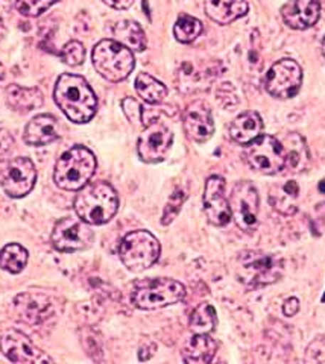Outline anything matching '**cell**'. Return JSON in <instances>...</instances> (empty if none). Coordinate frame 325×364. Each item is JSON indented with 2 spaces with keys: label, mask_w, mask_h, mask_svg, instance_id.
<instances>
[{
  "label": "cell",
  "mask_w": 325,
  "mask_h": 364,
  "mask_svg": "<svg viewBox=\"0 0 325 364\" xmlns=\"http://www.w3.org/2000/svg\"><path fill=\"white\" fill-rule=\"evenodd\" d=\"M53 97L70 122L82 124L95 117L97 97L82 76L64 73L55 85Z\"/></svg>",
  "instance_id": "cell-1"
},
{
  "label": "cell",
  "mask_w": 325,
  "mask_h": 364,
  "mask_svg": "<svg viewBox=\"0 0 325 364\" xmlns=\"http://www.w3.org/2000/svg\"><path fill=\"white\" fill-rule=\"evenodd\" d=\"M76 215L88 225H104L114 218L119 210V196L113 186L105 181L87 184L75 198Z\"/></svg>",
  "instance_id": "cell-2"
},
{
  "label": "cell",
  "mask_w": 325,
  "mask_h": 364,
  "mask_svg": "<svg viewBox=\"0 0 325 364\" xmlns=\"http://www.w3.org/2000/svg\"><path fill=\"white\" fill-rule=\"evenodd\" d=\"M96 156L85 146H73L57 161L53 172L55 184L65 191H80L96 172Z\"/></svg>",
  "instance_id": "cell-3"
},
{
  "label": "cell",
  "mask_w": 325,
  "mask_h": 364,
  "mask_svg": "<svg viewBox=\"0 0 325 364\" xmlns=\"http://www.w3.org/2000/svg\"><path fill=\"white\" fill-rule=\"evenodd\" d=\"M283 259L260 250H243L238 258V278L250 289L265 287L283 277Z\"/></svg>",
  "instance_id": "cell-4"
},
{
  "label": "cell",
  "mask_w": 325,
  "mask_h": 364,
  "mask_svg": "<svg viewBox=\"0 0 325 364\" xmlns=\"http://www.w3.org/2000/svg\"><path fill=\"white\" fill-rule=\"evenodd\" d=\"M92 60L97 73L110 82L125 81L136 67L131 49L116 40L99 41L93 49Z\"/></svg>",
  "instance_id": "cell-5"
},
{
  "label": "cell",
  "mask_w": 325,
  "mask_h": 364,
  "mask_svg": "<svg viewBox=\"0 0 325 364\" xmlns=\"http://www.w3.org/2000/svg\"><path fill=\"white\" fill-rule=\"evenodd\" d=\"M161 246L149 231H132L123 237L119 246L122 263L131 272H143L152 267L160 258Z\"/></svg>",
  "instance_id": "cell-6"
},
{
  "label": "cell",
  "mask_w": 325,
  "mask_h": 364,
  "mask_svg": "<svg viewBox=\"0 0 325 364\" xmlns=\"http://www.w3.org/2000/svg\"><path fill=\"white\" fill-rule=\"evenodd\" d=\"M186 296V287L181 282L169 278L144 281L132 291L131 302L139 310H159L167 305L181 302Z\"/></svg>",
  "instance_id": "cell-7"
},
{
  "label": "cell",
  "mask_w": 325,
  "mask_h": 364,
  "mask_svg": "<svg viewBox=\"0 0 325 364\" xmlns=\"http://www.w3.org/2000/svg\"><path fill=\"white\" fill-rule=\"evenodd\" d=\"M245 158L251 168L263 175H275L287 166L286 147L272 135H260L250 143Z\"/></svg>",
  "instance_id": "cell-8"
},
{
  "label": "cell",
  "mask_w": 325,
  "mask_h": 364,
  "mask_svg": "<svg viewBox=\"0 0 325 364\" xmlns=\"http://www.w3.org/2000/svg\"><path fill=\"white\" fill-rule=\"evenodd\" d=\"M95 234L80 218H64L53 226L50 242L60 252H78L92 246Z\"/></svg>",
  "instance_id": "cell-9"
},
{
  "label": "cell",
  "mask_w": 325,
  "mask_h": 364,
  "mask_svg": "<svg viewBox=\"0 0 325 364\" xmlns=\"http://www.w3.org/2000/svg\"><path fill=\"white\" fill-rule=\"evenodd\" d=\"M231 219L245 232L254 231L259 215V193L250 181H240L234 186L230 196Z\"/></svg>",
  "instance_id": "cell-10"
},
{
  "label": "cell",
  "mask_w": 325,
  "mask_h": 364,
  "mask_svg": "<svg viewBox=\"0 0 325 364\" xmlns=\"http://www.w3.org/2000/svg\"><path fill=\"white\" fill-rule=\"evenodd\" d=\"M302 84V68L294 60H279L266 75L267 93L278 99H290L298 95Z\"/></svg>",
  "instance_id": "cell-11"
},
{
  "label": "cell",
  "mask_w": 325,
  "mask_h": 364,
  "mask_svg": "<svg viewBox=\"0 0 325 364\" xmlns=\"http://www.w3.org/2000/svg\"><path fill=\"white\" fill-rule=\"evenodd\" d=\"M174 141L172 131L161 122H151L143 129L139 143L137 152L142 161L148 164L161 163L169 154Z\"/></svg>",
  "instance_id": "cell-12"
},
{
  "label": "cell",
  "mask_w": 325,
  "mask_h": 364,
  "mask_svg": "<svg viewBox=\"0 0 325 364\" xmlns=\"http://www.w3.org/2000/svg\"><path fill=\"white\" fill-rule=\"evenodd\" d=\"M37 182V168L29 158L17 156L9 161L2 175V188L8 198L20 199L32 191Z\"/></svg>",
  "instance_id": "cell-13"
},
{
  "label": "cell",
  "mask_w": 325,
  "mask_h": 364,
  "mask_svg": "<svg viewBox=\"0 0 325 364\" xmlns=\"http://www.w3.org/2000/svg\"><path fill=\"white\" fill-rule=\"evenodd\" d=\"M0 350H2V354L13 363L38 364L53 361L48 354H44L40 348L33 345L28 336L16 331V329L6 331L0 337Z\"/></svg>",
  "instance_id": "cell-14"
},
{
  "label": "cell",
  "mask_w": 325,
  "mask_h": 364,
  "mask_svg": "<svg viewBox=\"0 0 325 364\" xmlns=\"http://www.w3.org/2000/svg\"><path fill=\"white\" fill-rule=\"evenodd\" d=\"M204 213L207 220L215 226H225L231 220L230 202L225 198V179L210 176L204 190Z\"/></svg>",
  "instance_id": "cell-15"
},
{
  "label": "cell",
  "mask_w": 325,
  "mask_h": 364,
  "mask_svg": "<svg viewBox=\"0 0 325 364\" xmlns=\"http://www.w3.org/2000/svg\"><path fill=\"white\" fill-rule=\"evenodd\" d=\"M183 127L188 139L195 143H206L215 134V122H213L211 111L201 100L187 107L183 117Z\"/></svg>",
  "instance_id": "cell-16"
},
{
  "label": "cell",
  "mask_w": 325,
  "mask_h": 364,
  "mask_svg": "<svg viewBox=\"0 0 325 364\" xmlns=\"http://www.w3.org/2000/svg\"><path fill=\"white\" fill-rule=\"evenodd\" d=\"M319 16V0H290L282 8L283 21L290 29L295 31H306L315 26Z\"/></svg>",
  "instance_id": "cell-17"
},
{
  "label": "cell",
  "mask_w": 325,
  "mask_h": 364,
  "mask_svg": "<svg viewBox=\"0 0 325 364\" xmlns=\"http://www.w3.org/2000/svg\"><path fill=\"white\" fill-rule=\"evenodd\" d=\"M50 309V299L41 293H21L14 299V311L25 323L36 325L43 322L49 316Z\"/></svg>",
  "instance_id": "cell-18"
},
{
  "label": "cell",
  "mask_w": 325,
  "mask_h": 364,
  "mask_svg": "<svg viewBox=\"0 0 325 364\" xmlns=\"http://www.w3.org/2000/svg\"><path fill=\"white\" fill-rule=\"evenodd\" d=\"M60 135L57 119L50 114H40L26 124L23 140L29 146H44L58 140Z\"/></svg>",
  "instance_id": "cell-19"
},
{
  "label": "cell",
  "mask_w": 325,
  "mask_h": 364,
  "mask_svg": "<svg viewBox=\"0 0 325 364\" xmlns=\"http://www.w3.org/2000/svg\"><path fill=\"white\" fill-rule=\"evenodd\" d=\"M262 132H263V122H262L260 114L255 111L240 114L239 117L233 120L230 127V134L233 136V140L243 146H248L255 139H259Z\"/></svg>",
  "instance_id": "cell-20"
},
{
  "label": "cell",
  "mask_w": 325,
  "mask_h": 364,
  "mask_svg": "<svg viewBox=\"0 0 325 364\" xmlns=\"http://www.w3.org/2000/svg\"><path fill=\"white\" fill-rule=\"evenodd\" d=\"M246 0H208L206 4V14L218 25H230L248 13Z\"/></svg>",
  "instance_id": "cell-21"
},
{
  "label": "cell",
  "mask_w": 325,
  "mask_h": 364,
  "mask_svg": "<svg viewBox=\"0 0 325 364\" xmlns=\"http://www.w3.org/2000/svg\"><path fill=\"white\" fill-rule=\"evenodd\" d=\"M218 343L208 334H195L183 349V361L190 364H207L216 355Z\"/></svg>",
  "instance_id": "cell-22"
},
{
  "label": "cell",
  "mask_w": 325,
  "mask_h": 364,
  "mask_svg": "<svg viewBox=\"0 0 325 364\" xmlns=\"http://www.w3.org/2000/svg\"><path fill=\"white\" fill-rule=\"evenodd\" d=\"M44 97L38 88L11 84L6 88V104L17 112H29L43 105Z\"/></svg>",
  "instance_id": "cell-23"
},
{
  "label": "cell",
  "mask_w": 325,
  "mask_h": 364,
  "mask_svg": "<svg viewBox=\"0 0 325 364\" xmlns=\"http://www.w3.org/2000/svg\"><path fill=\"white\" fill-rule=\"evenodd\" d=\"M299 187L295 181H287L284 184L274 186L269 191V202L272 208L283 215H294L298 211Z\"/></svg>",
  "instance_id": "cell-24"
},
{
  "label": "cell",
  "mask_w": 325,
  "mask_h": 364,
  "mask_svg": "<svg viewBox=\"0 0 325 364\" xmlns=\"http://www.w3.org/2000/svg\"><path fill=\"white\" fill-rule=\"evenodd\" d=\"M113 33L116 37V41H119L131 50L143 52L146 49V36H144V31L137 21L122 20L114 26Z\"/></svg>",
  "instance_id": "cell-25"
},
{
  "label": "cell",
  "mask_w": 325,
  "mask_h": 364,
  "mask_svg": "<svg viewBox=\"0 0 325 364\" xmlns=\"http://www.w3.org/2000/svg\"><path fill=\"white\" fill-rule=\"evenodd\" d=\"M137 95L149 105H159L167 96V88L149 73H140L136 79Z\"/></svg>",
  "instance_id": "cell-26"
},
{
  "label": "cell",
  "mask_w": 325,
  "mask_h": 364,
  "mask_svg": "<svg viewBox=\"0 0 325 364\" xmlns=\"http://www.w3.org/2000/svg\"><path fill=\"white\" fill-rule=\"evenodd\" d=\"M218 317L215 306L210 304H201L190 314L188 326L195 334H210L216 328Z\"/></svg>",
  "instance_id": "cell-27"
},
{
  "label": "cell",
  "mask_w": 325,
  "mask_h": 364,
  "mask_svg": "<svg viewBox=\"0 0 325 364\" xmlns=\"http://www.w3.org/2000/svg\"><path fill=\"white\" fill-rule=\"evenodd\" d=\"M28 250L18 243H9L0 250V267L9 273H20L28 264Z\"/></svg>",
  "instance_id": "cell-28"
},
{
  "label": "cell",
  "mask_w": 325,
  "mask_h": 364,
  "mask_svg": "<svg viewBox=\"0 0 325 364\" xmlns=\"http://www.w3.org/2000/svg\"><path fill=\"white\" fill-rule=\"evenodd\" d=\"M287 152V166L286 168L301 170L304 168L309 161V152L304 140L298 134H290L287 136V144H284Z\"/></svg>",
  "instance_id": "cell-29"
},
{
  "label": "cell",
  "mask_w": 325,
  "mask_h": 364,
  "mask_svg": "<svg viewBox=\"0 0 325 364\" xmlns=\"http://www.w3.org/2000/svg\"><path fill=\"white\" fill-rule=\"evenodd\" d=\"M203 29H204L203 23H201L198 18L190 17V16H181L175 23L174 33H175V38L179 43L188 44L195 41L201 33H203Z\"/></svg>",
  "instance_id": "cell-30"
},
{
  "label": "cell",
  "mask_w": 325,
  "mask_h": 364,
  "mask_svg": "<svg viewBox=\"0 0 325 364\" xmlns=\"http://www.w3.org/2000/svg\"><path fill=\"white\" fill-rule=\"evenodd\" d=\"M58 2L60 0H17L16 8L21 16L38 17L43 13H46L52 5Z\"/></svg>",
  "instance_id": "cell-31"
},
{
  "label": "cell",
  "mask_w": 325,
  "mask_h": 364,
  "mask_svg": "<svg viewBox=\"0 0 325 364\" xmlns=\"http://www.w3.org/2000/svg\"><path fill=\"white\" fill-rule=\"evenodd\" d=\"M187 199V191L184 188H176L174 191V195H171L169 200H167L166 207H164V213H163V218H161V225H171L176 215L181 211L183 203Z\"/></svg>",
  "instance_id": "cell-32"
},
{
  "label": "cell",
  "mask_w": 325,
  "mask_h": 364,
  "mask_svg": "<svg viewBox=\"0 0 325 364\" xmlns=\"http://www.w3.org/2000/svg\"><path fill=\"white\" fill-rule=\"evenodd\" d=\"M85 60V49H84V44L72 40L67 43L63 50H61V61L70 67H76V65H81Z\"/></svg>",
  "instance_id": "cell-33"
},
{
  "label": "cell",
  "mask_w": 325,
  "mask_h": 364,
  "mask_svg": "<svg viewBox=\"0 0 325 364\" xmlns=\"http://www.w3.org/2000/svg\"><path fill=\"white\" fill-rule=\"evenodd\" d=\"M307 363H324L325 361V336L316 337L306 349Z\"/></svg>",
  "instance_id": "cell-34"
},
{
  "label": "cell",
  "mask_w": 325,
  "mask_h": 364,
  "mask_svg": "<svg viewBox=\"0 0 325 364\" xmlns=\"http://www.w3.org/2000/svg\"><path fill=\"white\" fill-rule=\"evenodd\" d=\"M122 109L125 112L127 119L132 124H139L143 122V108L140 107L139 102L132 97H125L122 100Z\"/></svg>",
  "instance_id": "cell-35"
},
{
  "label": "cell",
  "mask_w": 325,
  "mask_h": 364,
  "mask_svg": "<svg viewBox=\"0 0 325 364\" xmlns=\"http://www.w3.org/2000/svg\"><path fill=\"white\" fill-rule=\"evenodd\" d=\"M13 144H14L13 135L9 134V131L0 128V158H4V155H6L11 151Z\"/></svg>",
  "instance_id": "cell-36"
},
{
  "label": "cell",
  "mask_w": 325,
  "mask_h": 364,
  "mask_svg": "<svg viewBox=\"0 0 325 364\" xmlns=\"http://www.w3.org/2000/svg\"><path fill=\"white\" fill-rule=\"evenodd\" d=\"M299 311V301L297 298H289L283 305V313L287 317H292Z\"/></svg>",
  "instance_id": "cell-37"
},
{
  "label": "cell",
  "mask_w": 325,
  "mask_h": 364,
  "mask_svg": "<svg viewBox=\"0 0 325 364\" xmlns=\"http://www.w3.org/2000/svg\"><path fill=\"white\" fill-rule=\"evenodd\" d=\"M102 2L114 9H128L132 6L134 0H102Z\"/></svg>",
  "instance_id": "cell-38"
},
{
  "label": "cell",
  "mask_w": 325,
  "mask_h": 364,
  "mask_svg": "<svg viewBox=\"0 0 325 364\" xmlns=\"http://www.w3.org/2000/svg\"><path fill=\"white\" fill-rule=\"evenodd\" d=\"M5 81V67L2 65V63H0V85L4 84Z\"/></svg>",
  "instance_id": "cell-39"
},
{
  "label": "cell",
  "mask_w": 325,
  "mask_h": 364,
  "mask_svg": "<svg viewBox=\"0 0 325 364\" xmlns=\"http://www.w3.org/2000/svg\"><path fill=\"white\" fill-rule=\"evenodd\" d=\"M322 53L325 56V37H324V41H322Z\"/></svg>",
  "instance_id": "cell-40"
},
{
  "label": "cell",
  "mask_w": 325,
  "mask_h": 364,
  "mask_svg": "<svg viewBox=\"0 0 325 364\" xmlns=\"http://www.w3.org/2000/svg\"><path fill=\"white\" fill-rule=\"evenodd\" d=\"M324 304H325V293H324V296H322V299H321Z\"/></svg>",
  "instance_id": "cell-41"
}]
</instances>
